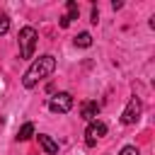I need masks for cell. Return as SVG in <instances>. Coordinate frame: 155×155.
<instances>
[{
  "label": "cell",
  "mask_w": 155,
  "mask_h": 155,
  "mask_svg": "<svg viewBox=\"0 0 155 155\" xmlns=\"http://www.w3.org/2000/svg\"><path fill=\"white\" fill-rule=\"evenodd\" d=\"M104 136H107V124H104V121H97V119H94V121L87 124V128H85V143H87L90 148L97 145V140L104 138Z\"/></svg>",
  "instance_id": "4"
},
{
  "label": "cell",
  "mask_w": 155,
  "mask_h": 155,
  "mask_svg": "<svg viewBox=\"0 0 155 155\" xmlns=\"http://www.w3.org/2000/svg\"><path fill=\"white\" fill-rule=\"evenodd\" d=\"M75 46H80V48H90V46H92V34H90V31H80V34L75 36Z\"/></svg>",
  "instance_id": "8"
},
{
  "label": "cell",
  "mask_w": 155,
  "mask_h": 155,
  "mask_svg": "<svg viewBox=\"0 0 155 155\" xmlns=\"http://www.w3.org/2000/svg\"><path fill=\"white\" fill-rule=\"evenodd\" d=\"M119 155H140V150H138L136 145H126V148H121Z\"/></svg>",
  "instance_id": "12"
},
{
  "label": "cell",
  "mask_w": 155,
  "mask_h": 155,
  "mask_svg": "<svg viewBox=\"0 0 155 155\" xmlns=\"http://www.w3.org/2000/svg\"><path fill=\"white\" fill-rule=\"evenodd\" d=\"M48 109L53 114H68L73 109V94L70 92H58L48 99Z\"/></svg>",
  "instance_id": "3"
},
{
  "label": "cell",
  "mask_w": 155,
  "mask_h": 155,
  "mask_svg": "<svg viewBox=\"0 0 155 155\" xmlns=\"http://www.w3.org/2000/svg\"><path fill=\"white\" fill-rule=\"evenodd\" d=\"M39 145H41L48 155H56V153H58V143H56L51 136H46V133H39Z\"/></svg>",
  "instance_id": "7"
},
{
  "label": "cell",
  "mask_w": 155,
  "mask_h": 155,
  "mask_svg": "<svg viewBox=\"0 0 155 155\" xmlns=\"http://www.w3.org/2000/svg\"><path fill=\"white\" fill-rule=\"evenodd\" d=\"M140 111H143L140 99H138V97H131V99H128V104H126V109L121 111V124H126V126L136 124V121H138V116H140Z\"/></svg>",
  "instance_id": "5"
},
{
  "label": "cell",
  "mask_w": 155,
  "mask_h": 155,
  "mask_svg": "<svg viewBox=\"0 0 155 155\" xmlns=\"http://www.w3.org/2000/svg\"><path fill=\"white\" fill-rule=\"evenodd\" d=\"M121 5H124L121 0H114V2H111V7H114V10H121Z\"/></svg>",
  "instance_id": "13"
},
{
  "label": "cell",
  "mask_w": 155,
  "mask_h": 155,
  "mask_svg": "<svg viewBox=\"0 0 155 155\" xmlns=\"http://www.w3.org/2000/svg\"><path fill=\"white\" fill-rule=\"evenodd\" d=\"M56 70V58L53 56H39L31 65H29V70L24 73V78H22V85L27 87V90H31V87H36L39 85V80H44V78H48L51 73Z\"/></svg>",
  "instance_id": "1"
},
{
  "label": "cell",
  "mask_w": 155,
  "mask_h": 155,
  "mask_svg": "<svg viewBox=\"0 0 155 155\" xmlns=\"http://www.w3.org/2000/svg\"><path fill=\"white\" fill-rule=\"evenodd\" d=\"M97 114H99V104H97V102H82V107H80V116H82L85 121H94Z\"/></svg>",
  "instance_id": "6"
},
{
  "label": "cell",
  "mask_w": 155,
  "mask_h": 155,
  "mask_svg": "<svg viewBox=\"0 0 155 155\" xmlns=\"http://www.w3.org/2000/svg\"><path fill=\"white\" fill-rule=\"evenodd\" d=\"M7 31H10V17L5 12H0V36L7 34Z\"/></svg>",
  "instance_id": "11"
},
{
  "label": "cell",
  "mask_w": 155,
  "mask_h": 155,
  "mask_svg": "<svg viewBox=\"0 0 155 155\" xmlns=\"http://www.w3.org/2000/svg\"><path fill=\"white\" fill-rule=\"evenodd\" d=\"M65 10H68V15H65V19H68V22L78 19V15H80V7H78V2H75V0H68Z\"/></svg>",
  "instance_id": "10"
},
{
  "label": "cell",
  "mask_w": 155,
  "mask_h": 155,
  "mask_svg": "<svg viewBox=\"0 0 155 155\" xmlns=\"http://www.w3.org/2000/svg\"><path fill=\"white\" fill-rule=\"evenodd\" d=\"M19 51H22V58H31L34 56V48H36V41H39V34L34 27H22L19 29Z\"/></svg>",
  "instance_id": "2"
},
{
  "label": "cell",
  "mask_w": 155,
  "mask_h": 155,
  "mask_svg": "<svg viewBox=\"0 0 155 155\" xmlns=\"http://www.w3.org/2000/svg\"><path fill=\"white\" fill-rule=\"evenodd\" d=\"M31 136H34V124H31V121H27V124L17 131V140H29Z\"/></svg>",
  "instance_id": "9"
}]
</instances>
